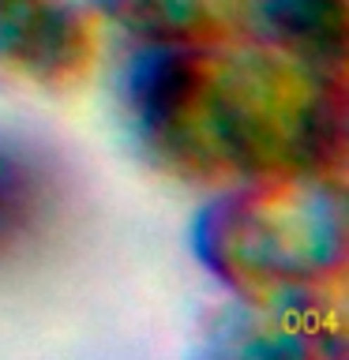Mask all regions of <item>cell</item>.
<instances>
[]
</instances>
